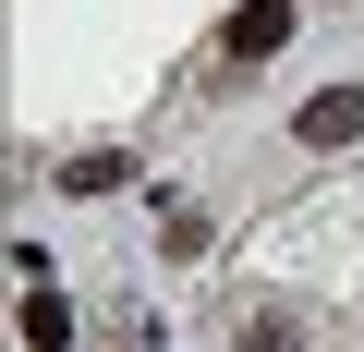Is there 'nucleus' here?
<instances>
[{
    "label": "nucleus",
    "mask_w": 364,
    "mask_h": 352,
    "mask_svg": "<svg viewBox=\"0 0 364 352\" xmlns=\"http://www.w3.org/2000/svg\"><path fill=\"white\" fill-rule=\"evenodd\" d=\"M279 49H291V0H243L219 25V61H279Z\"/></svg>",
    "instance_id": "obj_1"
},
{
    "label": "nucleus",
    "mask_w": 364,
    "mask_h": 352,
    "mask_svg": "<svg viewBox=\"0 0 364 352\" xmlns=\"http://www.w3.org/2000/svg\"><path fill=\"white\" fill-rule=\"evenodd\" d=\"M291 134H304V146H364V85H316V97L291 110Z\"/></svg>",
    "instance_id": "obj_2"
},
{
    "label": "nucleus",
    "mask_w": 364,
    "mask_h": 352,
    "mask_svg": "<svg viewBox=\"0 0 364 352\" xmlns=\"http://www.w3.org/2000/svg\"><path fill=\"white\" fill-rule=\"evenodd\" d=\"M134 183V158L122 146H85V158H61V195H122Z\"/></svg>",
    "instance_id": "obj_3"
},
{
    "label": "nucleus",
    "mask_w": 364,
    "mask_h": 352,
    "mask_svg": "<svg viewBox=\"0 0 364 352\" xmlns=\"http://www.w3.org/2000/svg\"><path fill=\"white\" fill-rule=\"evenodd\" d=\"M61 340H73V304L49 279H25V352H61Z\"/></svg>",
    "instance_id": "obj_4"
},
{
    "label": "nucleus",
    "mask_w": 364,
    "mask_h": 352,
    "mask_svg": "<svg viewBox=\"0 0 364 352\" xmlns=\"http://www.w3.org/2000/svg\"><path fill=\"white\" fill-rule=\"evenodd\" d=\"M231 352H304V328H291L279 304H243V316H231Z\"/></svg>",
    "instance_id": "obj_5"
}]
</instances>
